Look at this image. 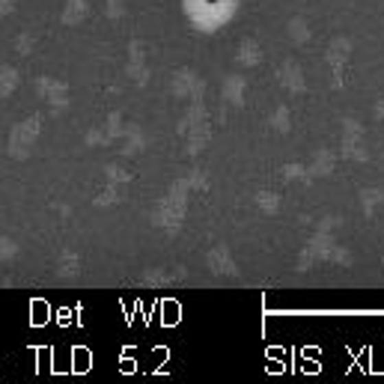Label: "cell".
I'll return each instance as SVG.
<instances>
[{
  "label": "cell",
  "mask_w": 384,
  "mask_h": 384,
  "mask_svg": "<svg viewBox=\"0 0 384 384\" xmlns=\"http://www.w3.org/2000/svg\"><path fill=\"white\" fill-rule=\"evenodd\" d=\"M334 167H337V152L334 149H316L307 173H310V179H319V176H330Z\"/></svg>",
  "instance_id": "5b68a950"
},
{
  "label": "cell",
  "mask_w": 384,
  "mask_h": 384,
  "mask_svg": "<svg viewBox=\"0 0 384 384\" xmlns=\"http://www.w3.org/2000/svg\"><path fill=\"white\" fill-rule=\"evenodd\" d=\"M271 125L277 131H289V111L286 107H280V111L274 113V120H271Z\"/></svg>",
  "instance_id": "8fae6325"
},
{
  "label": "cell",
  "mask_w": 384,
  "mask_h": 384,
  "mask_svg": "<svg viewBox=\"0 0 384 384\" xmlns=\"http://www.w3.org/2000/svg\"><path fill=\"white\" fill-rule=\"evenodd\" d=\"M381 259H384V256H381Z\"/></svg>",
  "instance_id": "2e32d148"
},
{
  "label": "cell",
  "mask_w": 384,
  "mask_h": 384,
  "mask_svg": "<svg viewBox=\"0 0 384 384\" xmlns=\"http://www.w3.org/2000/svg\"><path fill=\"white\" fill-rule=\"evenodd\" d=\"M289 36L298 45L310 42V27H307V21H304V18H292V21H289Z\"/></svg>",
  "instance_id": "52a82bcc"
},
{
  "label": "cell",
  "mask_w": 384,
  "mask_h": 384,
  "mask_svg": "<svg viewBox=\"0 0 384 384\" xmlns=\"http://www.w3.org/2000/svg\"><path fill=\"white\" fill-rule=\"evenodd\" d=\"M348 60H352V42H348L346 36H337V39H330L328 51H325V63H328V69H330V87H334V89H343L346 87Z\"/></svg>",
  "instance_id": "3957f363"
},
{
  "label": "cell",
  "mask_w": 384,
  "mask_h": 384,
  "mask_svg": "<svg viewBox=\"0 0 384 384\" xmlns=\"http://www.w3.org/2000/svg\"><path fill=\"white\" fill-rule=\"evenodd\" d=\"M339 155L352 164H366L370 149L363 146V122L357 116H343V140H339Z\"/></svg>",
  "instance_id": "7a4b0ae2"
},
{
  "label": "cell",
  "mask_w": 384,
  "mask_h": 384,
  "mask_svg": "<svg viewBox=\"0 0 384 384\" xmlns=\"http://www.w3.org/2000/svg\"><path fill=\"white\" fill-rule=\"evenodd\" d=\"M209 259H212V268H214V271H236V268H232V262H229V256L223 253V250H214Z\"/></svg>",
  "instance_id": "9c48e42d"
},
{
  "label": "cell",
  "mask_w": 384,
  "mask_h": 384,
  "mask_svg": "<svg viewBox=\"0 0 384 384\" xmlns=\"http://www.w3.org/2000/svg\"><path fill=\"white\" fill-rule=\"evenodd\" d=\"M316 262H334L339 268H352L354 259H352V250L343 247V245H337L330 232H316V236L310 238V245L304 247L298 271H307V268H313Z\"/></svg>",
  "instance_id": "6da1fadb"
},
{
  "label": "cell",
  "mask_w": 384,
  "mask_h": 384,
  "mask_svg": "<svg viewBox=\"0 0 384 384\" xmlns=\"http://www.w3.org/2000/svg\"><path fill=\"white\" fill-rule=\"evenodd\" d=\"M357 203H361V212L366 214V218H372V214L384 205V188L381 185L361 188V194H357Z\"/></svg>",
  "instance_id": "8992f818"
},
{
  "label": "cell",
  "mask_w": 384,
  "mask_h": 384,
  "mask_svg": "<svg viewBox=\"0 0 384 384\" xmlns=\"http://www.w3.org/2000/svg\"><path fill=\"white\" fill-rule=\"evenodd\" d=\"M259 57H262V54H259V48L253 42H245V48H241V54H238V60L245 63V66H256L259 63Z\"/></svg>",
  "instance_id": "ba28073f"
},
{
  "label": "cell",
  "mask_w": 384,
  "mask_h": 384,
  "mask_svg": "<svg viewBox=\"0 0 384 384\" xmlns=\"http://www.w3.org/2000/svg\"><path fill=\"white\" fill-rule=\"evenodd\" d=\"M277 80L289 89V93H307V80H304V71L298 63H292V60H286L280 71H277Z\"/></svg>",
  "instance_id": "277c9868"
},
{
  "label": "cell",
  "mask_w": 384,
  "mask_h": 384,
  "mask_svg": "<svg viewBox=\"0 0 384 384\" xmlns=\"http://www.w3.org/2000/svg\"><path fill=\"white\" fill-rule=\"evenodd\" d=\"M229 98L232 102H241V80H229Z\"/></svg>",
  "instance_id": "5bb4252c"
},
{
  "label": "cell",
  "mask_w": 384,
  "mask_h": 384,
  "mask_svg": "<svg viewBox=\"0 0 384 384\" xmlns=\"http://www.w3.org/2000/svg\"><path fill=\"white\" fill-rule=\"evenodd\" d=\"M283 173H286V179H304V182H310V173H307V170H304L301 164H289V167L283 170Z\"/></svg>",
  "instance_id": "4fadbf2b"
},
{
  "label": "cell",
  "mask_w": 384,
  "mask_h": 384,
  "mask_svg": "<svg viewBox=\"0 0 384 384\" xmlns=\"http://www.w3.org/2000/svg\"><path fill=\"white\" fill-rule=\"evenodd\" d=\"M337 227H343V218H339V214H328V218L319 221V232H330Z\"/></svg>",
  "instance_id": "7c38bea8"
},
{
  "label": "cell",
  "mask_w": 384,
  "mask_h": 384,
  "mask_svg": "<svg viewBox=\"0 0 384 384\" xmlns=\"http://www.w3.org/2000/svg\"><path fill=\"white\" fill-rule=\"evenodd\" d=\"M372 116L379 122H384V95L381 98H375V104H372Z\"/></svg>",
  "instance_id": "9a60e30c"
},
{
  "label": "cell",
  "mask_w": 384,
  "mask_h": 384,
  "mask_svg": "<svg viewBox=\"0 0 384 384\" xmlns=\"http://www.w3.org/2000/svg\"><path fill=\"white\" fill-rule=\"evenodd\" d=\"M256 203H259V209H262V212H277V205H280L277 194H271V191H262L256 196Z\"/></svg>",
  "instance_id": "30bf717a"
}]
</instances>
